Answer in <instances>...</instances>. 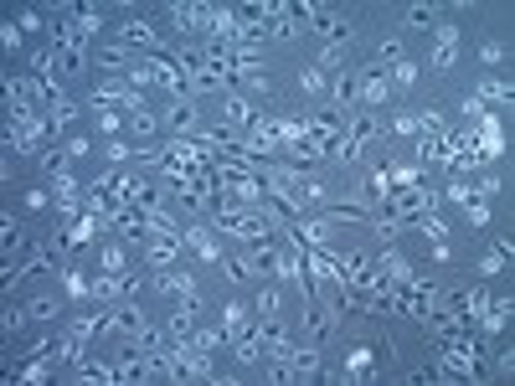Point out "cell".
I'll use <instances>...</instances> for the list:
<instances>
[{
	"instance_id": "cell-1",
	"label": "cell",
	"mask_w": 515,
	"mask_h": 386,
	"mask_svg": "<svg viewBox=\"0 0 515 386\" xmlns=\"http://www.w3.org/2000/svg\"><path fill=\"white\" fill-rule=\"evenodd\" d=\"M155 288H160V294L165 299H201V294H196V278L191 273H180V268H160V273H155Z\"/></svg>"
},
{
	"instance_id": "cell-2",
	"label": "cell",
	"mask_w": 515,
	"mask_h": 386,
	"mask_svg": "<svg viewBox=\"0 0 515 386\" xmlns=\"http://www.w3.org/2000/svg\"><path fill=\"white\" fill-rule=\"evenodd\" d=\"M387 98H392V77L381 68H366L361 72V109H381Z\"/></svg>"
},
{
	"instance_id": "cell-3",
	"label": "cell",
	"mask_w": 515,
	"mask_h": 386,
	"mask_svg": "<svg viewBox=\"0 0 515 386\" xmlns=\"http://www.w3.org/2000/svg\"><path fill=\"white\" fill-rule=\"evenodd\" d=\"M118 42H124V47H144V52H165L160 36H155V26L150 21H134V16L118 26Z\"/></svg>"
},
{
	"instance_id": "cell-4",
	"label": "cell",
	"mask_w": 515,
	"mask_h": 386,
	"mask_svg": "<svg viewBox=\"0 0 515 386\" xmlns=\"http://www.w3.org/2000/svg\"><path fill=\"white\" fill-rule=\"evenodd\" d=\"M180 247H186V237H150V247H144V263L160 273V268H170V263H176V252H180Z\"/></svg>"
},
{
	"instance_id": "cell-5",
	"label": "cell",
	"mask_w": 515,
	"mask_h": 386,
	"mask_svg": "<svg viewBox=\"0 0 515 386\" xmlns=\"http://www.w3.org/2000/svg\"><path fill=\"white\" fill-rule=\"evenodd\" d=\"M330 98H335V109H355L361 103V72H340L330 83Z\"/></svg>"
},
{
	"instance_id": "cell-6",
	"label": "cell",
	"mask_w": 515,
	"mask_h": 386,
	"mask_svg": "<svg viewBox=\"0 0 515 386\" xmlns=\"http://www.w3.org/2000/svg\"><path fill=\"white\" fill-rule=\"evenodd\" d=\"M186 247L196 252V258H206V263H222V242H217V232H211V227H191L186 232Z\"/></svg>"
},
{
	"instance_id": "cell-7",
	"label": "cell",
	"mask_w": 515,
	"mask_h": 386,
	"mask_svg": "<svg viewBox=\"0 0 515 386\" xmlns=\"http://www.w3.org/2000/svg\"><path fill=\"white\" fill-rule=\"evenodd\" d=\"M222 330H227V340H237L247 330V309H243V304H222Z\"/></svg>"
},
{
	"instance_id": "cell-8",
	"label": "cell",
	"mask_w": 515,
	"mask_h": 386,
	"mask_svg": "<svg viewBox=\"0 0 515 386\" xmlns=\"http://www.w3.org/2000/svg\"><path fill=\"white\" fill-rule=\"evenodd\" d=\"M474 98H479V103H510V83H495V77H490V83H479Z\"/></svg>"
},
{
	"instance_id": "cell-9",
	"label": "cell",
	"mask_w": 515,
	"mask_h": 386,
	"mask_svg": "<svg viewBox=\"0 0 515 386\" xmlns=\"http://www.w3.org/2000/svg\"><path fill=\"white\" fill-rule=\"evenodd\" d=\"M253 314H263V319H279V288H258Z\"/></svg>"
},
{
	"instance_id": "cell-10",
	"label": "cell",
	"mask_w": 515,
	"mask_h": 386,
	"mask_svg": "<svg viewBox=\"0 0 515 386\" xmlns=\"http://www.w3.org/2000/svg\"><path fill=\"white\" fill-rule=\"evenodd\" d=\"M417 72H422V68H417V62H407V57H402V62H392V83H397V88H413V83H417Z\"/></svg>"
},
{
	"instance_id": "cell-11",
	"label": "cell",
	"mask_w": 515,
	"mask_h": 386,
	"mask_svg": "<svg viewBox=\"0 0 515 386\" xmlns=\"http://www.w3.org/2000/svg\"><path fill=\"white\" fill-rule=\"evenodd\" d=\"M443 196H448L454 206H469V201H474V185H469V176H454V185H448Z\"/></svg>"
},
{
	"instance_id": "cell-12",
	"label": "cell",
	"mask_w": 515,
	"mask_h": 386,
	"mask_svg": "<svg viewBox=\"0 0 515 386\" xmlns=\"http://www.w3.org/2000/svg\"><path fill=\"white\" fill-rule=\"evenodd\" d=\"M103 273H129V268H124V247H118V242L103 247Z\"/></svg>"
},
{
	"instance_id": "cell-13",
	"label": "cell",
	"mask_w": 515,
	"mask_h": 386,
	"mask_svg": "<svg viewBox=\"0 0 515 386\" xmlns=\"http://www.w3.org/2000/svg\"><path fill=\"white\" fill-rule=\"evenodd\" d=\"M129 129H134V134H139V139H150V134H155V114H150V109H139V114H129Z\"/></svg>"
},
{
	"instance_id": "cell-14",
	"label": "cell",
	"mask_w": 515,
	"mask_h": 386,
	"mask_svg": "<svg viewBox=\"0 0 515 386\" xmlns=\"http://www.w3.org/2000/svg\"><path fill=\"white\" fill-rule=\"evenodd\" d=\"M88 150H93V144H88L83 134H72V139H68V144H62V150H57V155H62V165H68V160H83Z\"/></svg>"
},
{
	"instance_id": "cell-15",
	"label": "cell",
	"mask_w": 515,
	"mask_h": 386,
	"mask_svg": "<svg viewBox=\"0 0 515 386\" xmlns=\"http://www.w3.org/2000/svg\"><path fill=\"white\" fill-rule=\"evenodd\" d=\"M98 129L103 134H118L124 129V109H98Z\"/></svg>"
},
{
	"instance_id": "cell-16",
	"label": "cell",
	"mask_w": 515,
	"mask_h": 386,
	"mask_svg": "<svg viewBox=\"0 0 515 386\" xmlns=\"http://www.w3.org/2000/svg\"><path fill=\"white\" fill-rule=\"evenodd\" d=\"M433 16H438V6H407V21L413 26H433Z\"/></svg>"
},
{
	"instance_id": "cell-17",
	"label": "cell",
	"mask_w": 515,
	"mask_h": 386,
	"mask_svg": "<svg viewBox=\"0 0 515 386\" xmlns=\"http://www.w3.org/2000/svg\"><path fill=\"white\" fill-rule=\"evenodd\" d=\"M103 155H109L114 165H129V160H134V150H129L124 139H109V150H103Z\"/></svg>"
},
{
	"instance_id": "cell-18",
	"label": "cell",
	"mask_w": 515,
	"mask_h": 386,
	"mask_svg": "<svg viewBox=\"0 0 515 386\" xmlns=\"http://www.w3.org/2000/svg\"><path fill=\"white\" fill-rule=\"evenodd\" d=\"M299 88H305V93H325L330 83H325V72H314V68H309V72H299Z\"/></svg>"
},
{
	"instance_id": "cell-19",
	"label": "cell",
	"mask_w": 515,
	"mask_h": 386,
	"mask_svg": "<svg viewBox=\"0 0 515 386\" xmlns=\"http://www.w3.org/2000/svg\"><path fill=\"white\" fill-rule=\"evenodd\" d=\"M16 26H21V31H42V26H47V16H42V10H21V16H16Z\"/></svg>"
},
{
	"instance_id": "cell-20",
	"label": "cell",
	"mask_w": 515,
	"mask_h": 386,
	"mask_svg": "<svg viewBox=\"0 0 515 386\" xmlns=\"http://www.w3.org/2000/svg\"><path fill=\"white\" fill-rule=\"evenodd\" d=\"M26 314H31V319H57V299H36Z\"/></svg>"
},
{
	"instance_id": "cell-21",
	"label": "cell",
	"mask_w": 515,
	"mask_h": 386,
	"mask_svg": "<svg viewBox=\"0 0 515 386\" xmlns=\"http://www.w3.org/2000/svg\"><path fill=\"white\" fill-rule=\"evenodd\" d=\"M392 129H397V134H422L417 114H397V124H392Z\"/></svg>"
},
{
	"instance_id": "cell-22",
	"label": "cell",
	"mask_w": 515,
	"mask_h": 386,
	"mask_svg": "<svg viewBox=\"0 0 515 386\" xmlns=\"http://www.w3.org/2000/svg\"><path fill=\"white\" fill-rule=\"evenodd\" d=\"M0 42H6V52H10V47H21V26H16V21H6V26H0Z\"/></svg>"
},
{
	"instance_id": "cell-23",
	"label": "cell",
	"mask_w": 515,
	"mask_h": 386,
	"mask_svg": "<svg viewBox=\"0 0 515 386\" xmlns=\"http://www.w3.org/2000/svg\"><path fill=\"white\" fill-rule=\"evenodd\" d=\"M464 211H469V222H474V227H484V222H490V206H484V201H469Z\"/></svg>"
},
{
	"instance_id": "cell-24",
	"label": "cell",
	"mask_w": 515,
	"mask_h": 386,
	"mask_svg": "<svg viewBox=\"0 0 515 386\" xmlns=\"http://www.w3.org/2000/svg\"><path fill=\"white\" fill-rule=\"evenodd\" d=\"M479 57H484V62H490V68H500V62H505V47H495V42H490V47H484V52H479Z\"/></svg>"
}]
</instances>
